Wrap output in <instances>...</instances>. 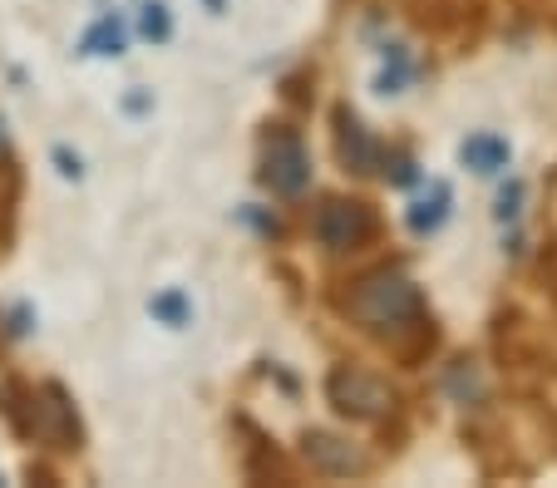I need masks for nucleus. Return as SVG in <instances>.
Wrapping results in <instances>:
<instances>
[{"mask_svg": "<svg viewBox=\"0 0 557 488\" xmlns=\"http://www.w3.org/2000/svg\"><path fill=\"white\" fill-rule=\"evenodd\" d=\"M208 5H212V11H222V0H208Z\"/></svg>", "mask_w": 557, "mask_h": 488, "instance_id": "obj_19", "label": "nucleus"}, {"mask_svg": "<svg viewBox=\"0 0 557 488\" xmlns=\"http://www.w3.org/2000/svg\"><path fill=\"white\" fill-rule=\"evenodd\" d=\"M326 395L341 414H350V420H380V414L395 410V390H389L380 375L360 371V365H336L326 380Z\"/></svg>", "mask_w": 557, "mask_h": 488, "instance_id": "obj_3", "label": "nucleus"}, {"mask_svg": "<svg viewBox=\"0 0 557 488\" xmlns=\"http://www.w3.org/2000/svg\"><path fill=\"white\" fill-rule=\"evenodd\" d=\"M315 237H321V247H331V252H356V247L370 242V233H375V217H370L366 202H346V198H331L315 208Z\"/></svg>", "mask_w": 557, "mask_h": 488, "instance_id": "obj_4", "label": "nucleus"}, {"mask_svg": "<svg viewBox=\"0 0 557 488\" xmlns=\"http://www.w3.org/2000/svg\"><path fill=\"white\" fill-rule=\"evenodd\" d=\"M518 213H523V183H508V188L498 192V217L508 223V217H518Z\"/></svg>", "mask_w": 557, "mask_h": 488, "instance_id": "obj_15", "label": "nucleus"}, {"mask_svg": "<svg viewBox=\"0 0 557 488\" xmlns=\"http://www.w3.org/2000/svg\"><path fill=\"white\" fill-rule=\"evenodd\" d=\"M148 311H153L158 321H163V326H188L193 321V301L183 297L178 287H169V291H158L153 301H148Z\"/></svg>", "mask_w": 557, "mask_h": 488, "instance_id": "obj_13", "label": "nucleus"}, {"mask_svg": "<svg viewBox=\"0 0 557 488\" xmlns=\"http://www.w3.org/2000/svg\"><path fill=\"white\" fill-rule=\"evenodd\" d=\"M25 435L45 439V445L54 449H79V414H74L70 395L60 390V385H45V390L30 395V425H25Z\"/></svg>", "mask_w": 557, "mask_h": 488, "instance_id": "obj_5", "label": "nucleus"}, {"mask_svg": "<svg viewBox=\"0 0 557 488\" xmlns=\"http://www.w3.org/2000/svg\"><path fill=\"white\" fill-rule=\"evenodd\" d=\"M405 75H410V64H405V50H389V60H385V70H380L375 89H380V95H400Z\"/></svg>", "mask_w": 557, "mask_h": 488, "instance_id": "obj_14", "label": "nucleus"}, {"mask_svg": "<svg viewBox=\"0 0 557 488\" xmlns=\"http://www.w3.org/2000/svg\"><path fill=\"white\" fill-rule=\"evenodd\" d=\"M262 183L272 192H282V198H296V192L311 183V153H306L296 128L276 124L272 134L262 138Z\"/></svg>", "mask_w": 557, "mask_h": 488, "instance_id": "obj_2", "label": "nucleus"}, {"mask_svg": "<svg viewBox=\"0 0 557 488\" xmlns=\"http://www.w3.org/2000/svg\"><path fill=\"white\" fill-rule=\"evenodd\" d=\"M0 153H5V118H0Z\"/></svg>", "mask_w": 557, "mask_h": 488, "instance_id": "obj_18", "label": "nucleus"}, {"mask_svg": "<svg viewBox=\"0 0 557 488\" xmlns=\"http://www.w3.org/2000/svg\"><path fill=\"white\" fill-rule=\"evenodd\" d=\"M449 202H454L449 183H440V178H434V183H430V192H420V198L410 202V213H405V223H410V233H414V237H430V233H440V227H444V217H449Z\"/></svg>", "mask_w": 557, "mask_h": 488, "instance_id": "obj_9", "label": "nucleus"}, {"mask_svg": "<svg viewBox=\"0 0 557 488\" xmlns=\"http://www.w3.org/2000/svg\"><path fill=\"white\" fill-rule=\"evenodd\" d=\"M138 35H144V40H153V45L173 40V15H169V5H163V0H138Z\"/></svg>", "mask_w": 557, "mask_h": 488, "instance_id": "obj_11", "label": "nucleus"}, {"mask_svg": "<svg viewBox=\"0 0 557 488\" xmlns=\"http://www.w3.org/2000/svg\"><path fill=\"white\" fill-rule=\"evenodd\" d=\"M375 163H380V173H385L389 188H414V183H420V163H414L405 149H395V153H375Z\"/></svg>", "mask_w": 557, "mask_h": 488, "instance_id": "obj_12", "label": "nucleus"}, {"mask_svg": "<svg viewBox=\"0 0 557 488\" xmlns=\"http://www.w3.org/2000/svg\"><path fill=\"white\" fill-rule=\"evenodd\" d=\"M54 163H60V173L64 178H79V159H70L64 149H54Z\"/></svg>", "mask_w": 557, "mask_h": 488, "instance_id": "obj_17", "label": "nucleus"}, {"mask_svg": "<svg viewBox=\"0 0 557 488\" xmlns=\"http://www.w3.org/2000/svg\"><path fill=\"white\" fill-rule=\"evenodd\" d=\"M508 159H513V149H508V138H498V134H469L459 143V163L473 173H484V178L504 173Z\"/></svg>", "mask_w": 557, "mask_h": 488, "instance_id": "obj_8", "label": "nucleus"}, {"mask_svg": "<svg viewBox=\"0 0 557 488\" xmlns=\"http://www.w3.org/2000/svg\"><path fill=\"white\" fill-rule=\"evenodd\" d=\"M346 311L360 321L366 330H380V336H395V330L424 326V301L420 287H414L405 272H370L360 276L346 297Z\"/></svg>", "mask_w": 557, "mask_h": 488, "instance_id": "obj_1", "label": "nucleus"}, {"mask_svg": "<svg viewBox=\"0 0 557 488\" xmlns=\"http://www.w3.org/2000/svg\"><path fill=\"white\" fill-rule=\"evenodd\" d=\"M301 454L311 468H321V474H360L366 468V454H360L350 439H336V435H321V429H311V435H301Z\"/></svg>", "mask_w": 557, "mask_h": 488, "instance_id": "obj_6", "label": "nucleus"}, {"mask_svg": "<svg viewBox=\"0 0 557 488\" xmlns=\"http://www.w3.org/2000/svg\"><path fill=\"white\" fill-rule=\"evenodd\" d=\"M449 385H454V395H463V400H469V395H479V375L469 371V361H459V365H454Z\"/></svg>", "mask_w": 557, "mask_h": 488, "instance_id": "obj_16", "label": "nucleus"}, {"mask_svg": "<svg viewBox=\"0 0 557 488\" xmlns=\"http://www.w3.org/2000/svg\"><path fill=\"white\" fill-rule=\"evenodd\" d=\"M124 40H128L124 21H119V15H99V21L79 35V54H89V60H119Z\"/></svg>", "mask_w": 557, "mask_h": 488, "instance_id": "obj_10", "label": "nucleus"}, {"mask_svg": "<svg viewBox=\"0 0 557 488\" xmlns=\"http://www.w3.org/2000/svg\"><path fill=\"white\" fill-rule=\"evenodd\" d=\"M336 153H341V163H346L350 173H370L375 168V143H370V134H366V124H360L350 109H341L336 114Z\"/></svg>", "mask_w": 557, "mask_h": 488, "instance_id": "obj_7", "label": "nucleus"}]
</instances>
